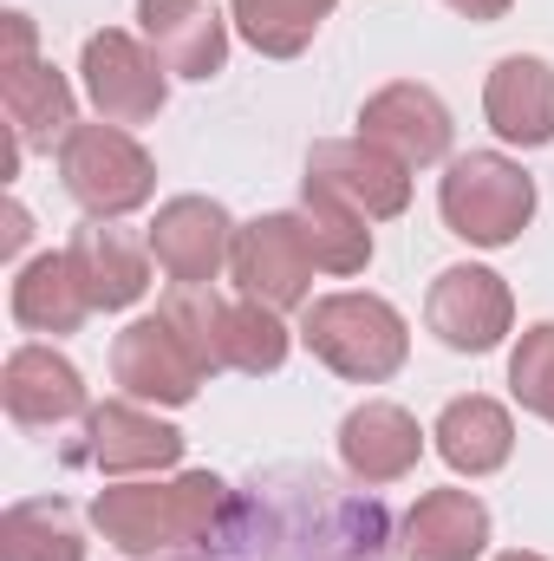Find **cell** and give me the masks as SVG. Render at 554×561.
<instances>
[{"label":"cell","instance_id":"obj_1","mask_svg":"<svg viewBox=\"0 0 554 561\" xmlns=\"http://www.w3.org/2000/svg\"><path fill=\"white\" fill-rule=\"evenodd\" d=\"M229 510V483L216 470H183L170 483H112L92 496V529L131 561H157L170 549L209 542Z\"/></svg>","mask_w":554,"mask_h":561},{"label":"cell","instance_id":"obj_2","mask_svg":"<svg viewBox=\"0 0 554 561\" xmlns=\"http://www.w3.org/2000/svg\"><path fill=\"white\" fill-rule=\"evenodd\" d=\"M300 346L353 386H385L412 353V327L379 294H320L300 313Z\"/></svg>","mask_w":554,"mask_h":561},{"label":"cell","instance_id":"obj_3","mask_svg":"<svg viewBox=\"0 0 554 561\" xmlns=\"http://www.w3.org/2000/svg\"><path fill=\"white\" fill-rule=\"evenodd\" d=\"M437 216L470 249H509L535 222V176L503 150L450 157V170L437 183Z\"/></svg>","mask_w":554,"mask_h":561},{"label":"cell","instance_id":"obj_4","mask_svg":"<svg viewBox=\"0 0 554 561\" xmlns=\"http://www.w3.org/2000/svg\"><path fill=\"white\" fill-rule=\"evenodd\" d=\"M163 313L183 327V340L203 353L209 373H249V379H262V373H280V359L293 346V333L280 327L275 307H262V300H222L216 287H170Z\"/></svg>","mask_w":554,"mask_h":561},{"label":"cell","instance_id":"obj_5","mask_svg":"<svg viewBox=\"0 0 554 561\" xmlns=\"http://www.w3.org/2000/svg\"><path fill=\"white\" fill-rule=\"evenodd\" d=\"M59 183H66V196L85 216L118 222V216H131V209H143L157 196V163L125 125L99 118V125H79L59 144Z\"/></svg>","mask_w":554,"mask_h":561},{"label":"cell","instance_id":"obj_6","mask_svg":"<svg viewBox=\"0 0 554 561\" xmlns=\"http://www.w3.org/2000/svg\"><path fill=\"white\" fill-rule=\"evenodd\" d=\"M112 379H118V392L138 399V405H189V399L209 386V366H203V353L183 340V327L157 307V313L131 320V327L112 340Z\"/></svg>","mask_w":554,"mask_h":561},{"label":"cell","instance_id":"obj_7","mask_svg":"<svg viewBox=\"0 0 554 561\" xmlns=\"http://www.w3.org/2000/svg\"><path fill=\"white\" fill-rule=\"evenodd\" d=\"M300 190H326L346 209H359L366 222H392L412 209V163H399L372 138H326L313 144Z\"/></svg>","mask_w":554,"mask_h":561},{"label":"cell","instance_id":"obj_8","mask_svg":"<svg viewBox=\"0 0 554 561\" xmlns=\"http://www.w3.org/2000/svg\"><path fill=\"white\" fill-rule=\"evenodd\" d=\"M79 72H85V99L99 105L105 125H150L170 99V79H163V59L143 46V33H92L85 53H79Z\"/></svg>","mask_w":554,"mask_h":561},{"label":"cell","instance_id":"obj_9","mask_svg":"<svg viewBox=\"0 0 554 561\" xmlns=\"http://www.w3.org/2000/svg\"><path fill=\"white\" fill-rule=\"evenodd\" d=\"M229 280L242 287V300H262V307H307L313 300V249L300 236V216H255L235 229V249H229Z\"/></svg>","mask_w":554,"mask_h":561},{"label":"cell","instance_id":"obj_10","mask_svg":"<svg viewBox=\"0 0 554 561\" xmlns=\"http://www.w3.org/2000/svg\"><path fill=\"white\" fill-rule=\"evenodd\" d=\"M424 320L430 333L450 346V353H496L516 327V294L496 268H476V262H457L430 280L424 294Z\"/></svg>","mask_w":554,"mask_h":561},{"label":"cell","instance_id":"obj_11","mask_svg":"<svg viewBox=\"0 0 554 561\" xmlns=\"http://www.w3.org/2000/svg\"><path fill=\"white\" fill-rule=\"evenodd\" d=\"M235 229L229 209L216 196H170L150 222V262L163 268L170 287H216V275L229 268V249H235Z\"/></svg>","mask_w":554,"mask_h":561},{"label":"cell","instance_id":"obj_12","mask_svg":"<svg viewBox=\"0 0 554 561\" xmlns=\"http://www.w3.org/2000/svg\"><path fill=\"white\" fill-rule=\"evenodd\" d=\"M138 33L176 79H216L229 66L222 0H138Z\"/></svg>","mask_w":554,"mask_h":561},{"label":"cell","instance_id":"obj_13","mask_svg":"<svg viewBox=\"0 0 554 561\" xmlns=\"http://www.w3.org/2000/svg\"><path fill=\"white\" fill-rule=\"evenodd\" d=\"M359 138H372L379 150H392L399 163H443L450 157V112H443V99L430 92V85H417V79H392L385 92H372L366 105H359Z\"/></svg>","mask_w":554,"mask_h":561},{"label":"cell","instance_id":"obj_14","mask_svg":"<svg viewBox=\"0 0 554 561\" xmlns=\"http://www.w3.org/2000/svg\"><path fill=\"white\" fill-rule=\"evenodd\" d=\"M0 405H7V419L26 424V431H59V424L92 412L79 366L66 353H53V346H13L7 353V366H0Z\"/></svg>","mask_w":554,"mask_h":561},{"label":"cell","instance_id":"obj_15","mask_svg":"<svg viewBox=\"0 0 554 561\" xmlns=\"http://www.w3.org/2000/svg\"><path fill=\"white\" fill-rule=\"evenodd\" d=\"M105 477H131V470H170L183 457V431L143 412L138 399H105L85 412V444L72 450Z\"/></svg>","mask_w":554,"mask_h":561},{"label":"cell","instance_id":"obj_16","mask_svg":"<svg viewBox=\"0 0 554 561\" xmlns=\"http://www.w3.org/2000/svg\"><path fill=\"white\" fill-rule=\"evenodd\" d=\"M417 457H424V431H417V419L405 405H392V399H366V405H353V412L339 419V463H346V477L366 483V490L412 477Z\"/></svg>","mask_w":554,"mask_h":561},{"label":"cell","instance_id":"obj_17","mask_svg":"<svg viewBox=\"0 0 554 561\" xmlns=\"http://www.w3.org/2000/svg\"><path fill=\"white\" fill-rule=\"evenodd\" d=\"M483 118L503 144L542 150L554 144V66L535 53H509L483 79Z\"/></svg>","mask_w":554,"mask_h":561},{"label":"cell","instance_id":"obj_18","mask_svg":"<svg viewBox=\"0 0 554 561\" xmlns=\"http://www.w3.org/2000/svg\"><path fill=\"white\" fill-rule=\"evenodd\" d=\"M66 255H72V268H79L99 313H125V307H138L150 294V242H131L125 229H112L99 216H85L72 229Z\"/></svg>","mask_w":554,"mask_h":561},{"label":"cell","instance_id":"obj_19","mask_svg":"<svg viewBox=\"0 0 554 561\" xmlns=\"http://www.w3.org/2000/svg\"><path fill=\"white\" fill-rule=\"evenodd\" d=\"M0 105H7V125H13L20 150H59L79 131V99H72L66 72L46 59L0 66Z\"/></svg>","mask_w":554,"mask_h":561},{"label":"cell","instance_id":"obj_20","mask_svg":"<svg viewBox=\"0 0 554 561\" xmlns=\"http://www.w3.org/2000/svg\"><path fill=\"white\" fill-rule=\"evenodd\" d=\"M7 313H13V327H26V333H53V340H66V333H79L85 313H99V307H92V294H85L79 268H72V255L53 249V255H33V262L13 268Z\"/></svg>","mask_w":554,"mask_h":561},{"label":"cell","instance_id":"obj_21","mask_svg":"<svg viewBox=\"0 0 554 561\" xmlns=\"http://www.w3.org/2000/svg\"><path fill=\"white\" fill-rule=\"evenodd\" d=\"M489 549V510L476 490H424L405 516V561H476Z\"/></svg>","mask_w":554,"mask_h":561},{"label":"cell","instance_id":"obj_22","mask_svg":"<svg viewBox=\"0 0 554 561\" xmlns=\"http://www.w3.org/2000/svg\"><path fill=\"white\" fill-rule=\"evenodd\" d=\"M430 437H437V457H443L457 477H489V470H503L509 450H516V419H509V405L470 392V399H450V405L437 412Z\"/></svg>","mask_w":554,"mask_h":561},{"label":"cell","instance_id":"obj_23","mask_svg":"<svg viewBox=\"0 0 554 561\" xmlns=\"http://www.w3.org/2000/svg\"><path fill=\"white\" fill-rule=\"evenodd\" d=\"M293 216H300V236H307L320 275H366V262H372V222L359 209H346L326 190H300Z\"/></svg>","mask_w":554,"mask_h":561},{"label":"cell","instance_id":"obj_24","mask_svg":"<svg viewBox=\"0 0 554 561\" xmlns=\"http://www.w3.org/2000/svg\"><path fill=\"white\" fill-rule=\"evenodd\" d=\"M333 7L339 0H229V20L262 59H293L313 46V33L333 20Z\"/></svg>","mask_w":554,"mask_h":561},{"label":"cell","instance_id":"obj_25","mask_svg":"<svg viewBox=\"0 0 554 561\" xmlns=\"http://www.w3.org/2000/svg\"><path fill=\"white\" fill-rule=\"evenodd\" d=\"M0 561H85V536L59 496L13 503L0 516Z\"/></svg>","mask_w":554,"mask_h":561},{"label":"cell","instance_id":"obj_26","mask_svg":"<svg viewBox=\"0 0 554 561\" xmlns=\"http://www.w3.org/2000/svg\"><path fill=\"white\" fill-rule=\"evenodd\" d=\"M509 392L522 412L554 424V320H535L509 353Z\"/></svg>","mask_w":554,"mask_h":561},{"label":"cell","instance_id":"obj_27","mask_svg":"<svg viewBox=\"0 0 554 561\" xmlns=\"http://www.w3.org/2000/svg\"><path fill=\"white\" fill-rule=\"evenodd\" d=\"M450 13H463V20H503L516 0H443Z\"/></svg>","mask_w":554,"mask_h":561},{"label":"cell","instance_id":"obj_28","mask_svg":"<svg viewBox=\"0 0 554 561\" xmlns=\"http://www.w3.org/2000/svg\"><path fill=\"white\" fill-rule=\"evenodd\" d=\"M0 249H7V255L26 249V209H20V203H7V236H0Z\"/></svg>","mask_w":554,"mask_h":561},{"label":"cell","instance_id":"obj_29","mask_svg":"<svg viewBox=\"0 0 554 561\" xmlns=\"http://www.w3.org/2000/svg\"><path fill=\"white\" fill-rule=\"evenodd\" d=\"M496 561H549V556H535V549H503Z\"/></svg>","mask_w":554,"mask_h":561}]
</instances>
